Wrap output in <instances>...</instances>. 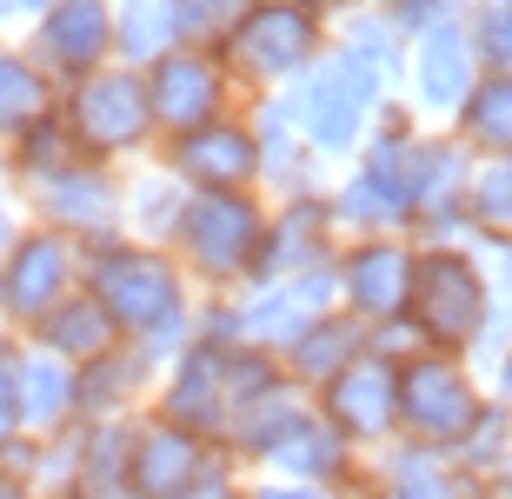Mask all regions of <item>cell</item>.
Segmentation results:
<instances>
[{"label":"cell","instance_id":"obj_43","mask_svg":"<svg viewBox=\"0 0 512 499\" xmlns=\"http://www.w3.org/2000/svg\"><path fill=\"white\" fill-rule=\"evenodd\" d=\"M20 499H74V493H20Z\"/></svg>","mask_w":512,"mask_h":499},{"label":"cell","instance_id":"obj_31","mask_svg":"<svg viewBox=\"0 0 512 499\" xmlns=\"http://www.w3.org/2000/svg\"><path fill=\"white\" fill-rule=\"evenodd\" d=\"M167 47H180L173 0H114V60L147 67V60H160Z\"/></svg>","mask_w":512,"mask_h":499},{"label":"cell","instance_id":"obj_20","mask_svg":"<svg viewBox=\"0 0 512 499\" xmlns=\"http://www.w3.org/2000/svg\"><path fill=\"white\" fill-rule=\"evenodd\" d=\"M260 466H273L280 480H306V486H326V493H333V486H340L346 473L360 466V446L346 440V433H340L333 420H320V413L306 406V413H300L293 426H286L280 446H273V453H266Z\"/></svg>","mask_w":512,"mask_h":499},{"label":"cell","instance_id":"obj_24","mask_svg":"<svg viewBox=\"0 0 512 499\" xmlns=\"http://www.w3.org/2000/svg\"><path fill=\"white\" fill-rule=\"evenodd\" d=\"M74 373H80V420H100V413H127V406L153 386L160 366H153L133 340H120V346H107L100 360L74 366Z\"/></svg>","mask_w":512,"mask_h":499},{"label":"cell","instance_id":"obj_41","mask_svg":"<svg viewBox=\"0 0 512 499\" xmlns=\"http://www.w3.org/2000/svg\"><path fill=\"white\" fill-rule=\"evenodd\" d=\"M20 493H27V486H20L14 473H0V499H20Z\"/></svg>","mask_w":512,"mask_h":499},{"label":"cell","instance_id":"obj_25","mask_svg":"<svg viewBox=\"0 0 512 499\" xmlns=\"http://www.w3.org/2000/svg\"><path fill=\"white\" fill-rule=\"evenodd\" d=\"M74 160H94L87 147H80V134L67 127V114H40L27 120L14 140H7V173H14L20 187H40V180H54V173H67Z\"/></svg>","mask_w":512,"mask_h":499},{"label":"cell","instance_id":"obj_28","mask_svg":"<svg viewBox=\"0 0 512 499\" xmlns=\"http://www.w3.org/2000/svg\"><path fill=\"white\" fill-rule=\"evenodd\" d=\"M453 134L473 154H512V74H479L473 94L453 107Z\"/></svg>","mask_w":512,"mask_h":499},{"label":"cell","instance_id":"obj_10","mask_svg":"<svg viewBox=\"0 0 512 499\" xmlns=\"http://www.w3.org/2000/svg\"><path fill=\"white\" fill-rule=\"evenodd\" d=\"M306 400H313L320 420L340 426L353 446H386L399 433V360H386V353L366 346L340 373H326Z\"/></svg>","mask_w":512,"mask_h":499},{"label":"cell","instance_id":"obj_7","mask_svg":"<svg viewBox=\"0 0 512 499\" xmlns=\"http://www.w3.org/2000/svg\"><path fill=\"white\" fill-rule=\"evenodd\" d=\"M60 114L80 134V147L94 160H120L153 147V107H147V74L127 67V60H107L94 74H80L60 87Z\"/></svg>","mask_w":512,"mask_h":499},{"label":"cell","instance_id":"obj_17","mask_svg":"<svg viewBox=\"0 0 512 499\" xmlns=\"http://www.w3.org/2000/svg\"><path fill=\"white\" fill-rule=\"evenodd\" d=\"M213 453V440H200L193 426L147 413L133 420V446H127V499H173L180 486L200 473V460Z\"/></svg>","mask_w":512,"mask_h":499},{"label":"cell","instance_id":"obj_2","mask_svg":"<svg viewBox=\"0 0 512 499\" xmlns=\"http://www.w3.org/2000/svg\"><path fill=\"white\" fill-rule=\"evenodd\" d=\"M399 320L419 333V346L473 353L486 320H493V280L479 267V253L466 240H419L413 287H406V313Z\"/></svg>","mask_w":512,"mask_h":499},{"label":"cell","instance_id":"obj_45","mask_svg":"<svg viewBox=\"0 0 512 499\" xmlns=\"http://www.w3.org/2000/svg\"><path fill=\"white\" fill-rule=\"evenodd\" d=\"M313 7H320V0H313Z\"/></svg>","mask_w":512,"mask_h":499},{"label":"cell","instance_id":"obj_29","mask_svg":"<svg viewBox=\"0 0 512 499\" xmlns=\"http://www.w3.org/2000/svg\"><path fill=\"white\" fill-rule=\"evenodd\" d=\"M180 207H187V180L173 167L160 173H140L127 187V207H120V227H127V240H147V247H167L173 227H180Z\"/></svg>","mask_w":512,"mask_h":499},{"label":"cell","instance_id":"obj_26","mask_svg":"<svg viewBox=\"0 0 512 499\" xmlns=\"http://www.w3.org/2000/svg\"><path fill=\"white\" fill-rule=\"evenodd\" d=\"M54 107H60V80L27 47H7L0 40V140H14L27 120L54 114Z\"/></svg>","mask_w":512,"mask_h":499},{"label":"cell","instance_id":"obj_9","mask_svg":"<svg viewBox=\"0 0 512 499\" xmlns=\"http://www.w3.org/2000/svg\"><path fill=\"white\" fill-rule=\"evenodd\" d=\"M80 260H87V247H80L74 233L47 227V220L40 227H14V240L0 247V307H7V327L27 333L54 300H67L80 287Z\"/></svg>","mask_w":512,"mask_h":499},{"label":"cell","instance_id":"obj_42","mask_svg":"<svg viewBox=\"0 0 512 499\" xmlns=\"http://www.w3.org/2000/svg\"><path fill=\"white\" fill-rule=\"evenodd\" d=\"M320 7H326V20H333V14H346V7H366V0H320Z\"/></svg>","mask_w":512,"mask_h":499},{"label":"cell","instance_id":"obj_30","mask_svg":"<svg viewBox=\"0 0 512 499\" xmlns=\"http://www.w3.org/2000/svg\"><path fill=\"white\" fill-rule=\"evenodd\" d=\"M333 40H340L346 54H360L373 74L386 80V87H399L406 80V34H399L393 20L366 0V7H346V14H333Z\"/></svg>","mask_w":512,"mask_h":499},{"label":"cell","instance_id":"obj_38","mask_svg":"<svg viewBox=\"0 0 512 499\" xmlns=\"http://www.w3.org/2000/svg\"><path fill=\"white\" fill-rule=\"evenodd\" d=\"M247 499H333L326 486H306V480H273V486H253Z\"/></svg>","mask_w":512,"mask_h":499},{"label":"cell","instance_id":"obj_18","mask_svg":"<svg viewBox=\"0 0 512 499\" xmlns=\"http://www.w3.org/2000/svg\"><path fill=\"white\" fill-rule=\"evenodd\" d=\"M373 499H499L486 473L459 466L453 453H433V446L393 433L380 460V493Z\"/></svg>","mask_w":512,"mask_h":499},{"label":"cell","instance_id":"obj_16","mask_svg":"<svg viewBox=\"0 0 512 499\" xmlns=\"http://www.w3.org/2000/svg\"><path fill=\"white\" fill-rule=\"evenodd\" d=\"M167 167L180 173L187 187H260V140H253V120L220 114V120H207V127L173 134Z\"/></svg>","mask_w":512,"mask_h":499},{"label":"cell","instance_id":"obj_37","mask_svg":"<svg viewBox=\"0 0 512 499\" xmlns=\"http://www.w3.org/2000/svg\"><path fill=\"white\" fill-rule=\"evenodd\" d=\"M20 353H27V346H14L0 333V440L20 433Z\"/></svg>","mask_w":512,"mask_h":499},{"label":"cell","instance_id":"obj_35","mask_svg":"<svg viewBox=\"0 0 512 499\" xmlns=\"http://www.w3.org/2000/svg\"><path fill=\"white\" fill-rule=\"evenodd\" d=\"M173 499H247V486H240V460H233L227 446H213L207 460H200V473H193Z\"/></svg>","mask_w":512,"mask_h":499},{"label":"cell","instance_id":"obj_39","mask_svg":"<svg viewBox=\"0 0 512 499\" xmlns=\"http://www.w3.org/2000/svg\"><path fill=\"white\" fill-rule=\"evenodd\" d=\"M40 7H47V0H0V27H27Z\"/></svg>","mask_w":512,"mask_h":499},{"label":"cell","instance_id":"obj_8","mask_svg":"<svg viewBox=\"0 0 512 499\" xmlns=\"http://www.w3.org/2000/svg\"><path fill=\"white\" fill-rule=\"evenodd\" d=\"M140 74H147V107H153V134L160 140L207 127V120L233 114V100H240V80L220 60V47H187L180 40L160 60H147Z\"/></svg>","mask_w":512,"mask_h":499},{"label":"cell","instance_id":"obj_4","mask_svg":"<svg viewBox=\"0 0 512 499\" xmlns=\"http://www.w3.org/2000/svg\"><path fill=\"white\" fill-rule=\"evenodd\" d=\"M260 227H266V207L253 187H187V207H180V227H173L167 253L180 260L187 280L227 293L247 280Z\"/></svg>","mask_w":512,"mask_h":499},{"label":"cell","instance_id":"obj_34","mask_svg":"<svg viewBox=\"0 0 512 499\" xmlns=\"http://www.w3.org/2000/svg\"><path fill=\"white\" fill-rule=\"evenodd\" d=\"M247 7L253 0H173V27H180L187 47H220V40L240 27Z\"/></svg>","mask_w":512,"mask_h":499},{"label":"cell","instance_id":"obj_21","mask_svg":"<svg viewBox=\"0 0 512 499\" xmlns=\"http://www.w3.org/2000/svg\"><path fill=\"white\" fill-rule=\"evenodd\" d=\"M366 346H373V327H366L360 313L326 307L320 320H306V327H300V340L280 353V366H286V380H293V386L313 393L326 373H340V366L353 360V353H366Z\"/></svg>","mask_w":512,"mask_h":499},{"label":"cell","instance_id":"obj_40","mask_svg":"<svg viewBox=\"0 0 512 499\" xmlns=\"http://www.w3.org/2000/svg\"><path fill=\"white\" fill-rule=\"evenodd\" d=\"M493 400H506V406H512V333L499 340V380H493Z\"/></svg>","mask_w":512,"mask_h":499},{"label":"cell","instance_id":"obj_32","mask_svg":"<svg viewBox=\"0 0 512 499\" xmlns=\"http://www.w3.org/2000/svg\"><path fill=\"white\" fill-rule=\"evenodd\" d=\"M466 233H512V154H473Z\"/></svg>","mask_w":512,"mask_h":499},{"label":"cell","instance_id":"obj_6","mask_svg":"<svg viewBox=\"0 0 512 499\" xmlns=\"http://www.w3.org/2000/svg\"><path fill=\"white\" fill-rule=\"evenodd\" d=\"M486 386L473 380L466 353H439V346H413L399 360V433L433 453H453L473 420L486 413Z\"/></svg>","mask_w":512,"mask_h":499},{"label":"cell","instance_id":"obj_13","mask_svg":"<svg viewBox=\"0 0 512 499\" xmlns=\"http://www.w3.org/2000/svg\"><path fill=\"white\" fill-rule=\"evenodd\" d=\"M27 54L67 87L114 60V0H47L27 20Z\"/></svg>","mask_w":512,"mask_h":499},{"label":"cell","instance_id":"obj_3","mask_svg":"<svg viewBox=\"0 0 512 499\" xmlns=\"http://www.w3.org/2000/svg\"><path fill=\"white\" fill-rule=\"evenodd\" d=\"M273 94L286 100V114H293V127L306 134L313 154H360L366 120H373V107H380L393 87H386L360 54H346L340 40H326L320 54L306 60L286 87H273Z\"/></svg>","mask_w":512,"mask_h":499},{"label":"cell","instance_id":"obj_11","mask_svg":"<svg viewBox=\"0 0 512 499\" xmlns=\"http://www.w3.org/2000/svg\"><path fill=\"white\" fill-rule=\"evenodd\" d=\"M413 253H419V240H406V233H353V240L333 253L340 307L360 313L366 327L399 320V313H406V287H413Z\"/></svg>","mask_w":512,"mask_h":499},{"label":"cell","instance_id":"obj_15","mask_svg":"<svg viewBox=\"0 0 512 499\" xmlns=\"http://www.w3.org/2000/svg\"><path fill=\"white\" fill-rule=\"evenodd\" d=\"M153 413L193 426L200 440H220L227 433V346H213V340L180 346L167 380L153 386Z\"/></svg>","mask_w":512,"mask_h":499},{"label":"cell","instance_id":"obj_33","mask_svg":"<svg viewBox=\"0 0 512 499\" xmlns=\"http://www.w3.org/2000/svg\"><path fill=\"white\" fill-rule=\"evenodd\" d=\"M459 27H466L479 74H512V0H466Z\"/></svg>","mask_w":512,"mask_h":499},{"label":"cell","instance_id":"obj_14","mask_svg":"<svg viewBox=\"0 0 512 499\" xmlns=\"http://www.w3.org/2000/svg\"><path fill=\"white\" fill-rule=\"evenodd\" d=\"M34 193V207L47 227L60 233H74L80 247H100V240H114L120 227V207H127V187H120V173L107 167V160H74L67 173H54V180H40Z\"/></svg>","mask_w":512,"mask_h":499},{"label":"cell","instance_id":"obj_1","mask_svg":"<svg viewBox=\"0 0 512 499\" xmlns=\"http://www.w3.org/2000/svg\"><path fill=\"white\" fill-rule=\"evenodd\" d=\"M80 287L107 307L120 340H133L153 366L173 360L193 340V293H187V273H180V260L167 247H147V240L114 233V240L87 247Z\"/></svg>","mask_w":512,"mask_h":499},{"label":"cell","instance_id":"obj_22","mask_svg":"<svg viewBox=\"0 0 512 499\" xmlns=\"http://www.w3.org/2000/svg\"><path fill=\"white\" fill-rule=\"evenodd\" d=\"M80 420V373L47 346L20 353V433H60Z\"/></svg>","mask_w":512,"mask_h":499},{"label":"cell","instance_id":"obj_44","mask_svg":"<svg viewBox=\"0 0 512 499\" xmlns=\"http://www.w3.org/2000/svg\"><path fill=\"white\" fill-rule=\"evenodd\" d=\"M0 333H7V307H0Z\"/></svg>","mask_w":512,"mask_h":499},{"label":"cell","instance_id":"obj_19","mask_svg":"<svg viewBox=\"0 0 512 499\" xmlns=\"http://www.w3.org/2000/svg\"><path fill=\"white\" fill-rule=\"evenodd\" d=\"M406 80H413V100L426 114H453L459 100L473 94L479 80V60L466 47V27L459 20H439L426 34L406 40Z\"/></svg>","mask_w":512,"mask_h":499},{"label":"cell","instance_id":"obj_5","mask_svg":"<svg viewBox=\"0 0 512 499\" xmlns=\"http://www.w3.org/2000/svg\"><path fill=\"white\" fill-rule=\"evenodd\" d=\"M333 40V20L313 0H253L240 27L220 40V60L233 67L240 94H273Z\"/></svg>","mask_w":512,"mask_h":499},{"label":"cell","instance_id":"obj_27","mask_svg":"<svg viewBox=\"0 0 512 499\" xmlns=\"http://www.w3.org/2000/svg\"><path fill=\"white\" fill-rule=\"evenodd\" d=\"M326 200H333L340 233H413V207H406V193H393L386 180H373L366 167H353L340 187L326 193Z\"/></svg>","mask_w":512,"mask_h":499},{"label":"cell","instance_id":"obj_23","mask_svg":"<svg viewBox=\"0 0 512 499\" xmlns=\"http://www.w3.org/2000/svg\"><path fill=\"white\" fill-rule=\"evenodd\" d=\"M27 340L47 346V353H60V360L87 366V360H100L107 346H120V327L107 320V307H100L94 293L74 287L67 300H54V307H47V313L34 320V327H27Z\"/></svg>","mask_w":512,"mask_h":499},{"label":"cell","instance_id":"obj_36","mask_svg":"<svg viewBox=\"0 0 512 499\" xmlns=\"http://www.w3.org/2000/svg\"><path fill=\"white\" fill-rule=\"evenodd\" d=\"M386 20H393L399 34L413 40V34H426V27H439V20H459L466 14V0H373Z\"/></svg>","mask_w":512,"mask_h":499},{"label":"cell","instance_id":"obj_12","mask_svg":"<svg viewBox=\"0 0 512 499\" xmlns=\"http://www.w3.org/2000/svg\"><path fill=\"white\" fill-rule=\"evenodd\" d=\"M340 253V220H333V200L320 187L306 193H286L280 207H266V227H260V247H253V267H247V287H266V280H286L300 267H320Z\"/></svg>","mask_w":512,"mask_h":499}]
</instances>
